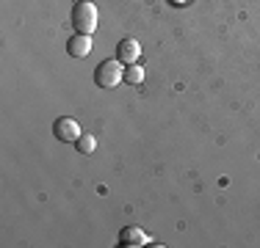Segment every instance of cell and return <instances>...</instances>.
Wrapping results in <instances>:
<instances>
[{
  "label": "cell",
  "mask_w": 260,
  "mask_h": 248,
  "mask_svg": "<svg viewBox=\"0 0 260 248\" xmlns=\"http://www.w3.org/2000/svg\"><path fill=\"white\" fill-rule=\"evenodd\" d=\"M94 83L100 86V89H116L119 83H125V64H122L119 58H111V61L97 64Z\"/></svg>",
  "instance_id": "cell-2"
},
{
  "label": "cell",
  "mask_w": 260,
  "mask_h": 248,
  "mask_svg": "<svg viewBox=\"0 0 260 248\" xmlns=\"http://www.w3.org/2000/svg\"><path fill=\"white\" fill-rule=\"evenodd\" d=\"M67 53H70L72 58H86V55L91 53V36L75 33L70 42H67Z\"/></svg>",
  "instance_id": "cell-6"
},
{
  "label": "cell",
  "mask_w": 260,
  "mask_h": 248,
  "mask_svg": "<svg viewBox=\"0 0 260 248\" xmlns=\"http://www.w3.org/2000/svg\"><path fill=\"white\" fill-rule=\"evenodd\" d=\"M72 28H75V33L86 36H91L97 30V6L91 0H78L72 6Z\"/></svg>",
  "instance_id": "cell-1"
},
{
  "label": "cell",
  "mask_w": 260,
  "mask_h": 248,
  "mask_svg": "<svg viewBox=\"0 0 260 248\" xmlns=\"http://www.w3.org/2000/svg\"><path fill=\"white\" fill-rule=\"evenodd\" d=\"M119 245L125 248H141V245H150V234L139 226H125L119 232Z\"/></svg>",
  "instance_id": "cell-5"
},
{
  "label": "cell",
  "mask_w": 260,
  "mask_h": 248,
  "mask_svg": "<svg viewBox=\"0 0 260 248\" xmlns=\"http://www.w3.org/2000/svg\"><path fill=\"white\" fill-rule=\"evenodd\" d=\"M169 3H172V6H185L188 0H169Z\"/></svg>",
  "instance_id": "cell-9"
},
{
  "label": "cell",
  "mask_w": 260,
  "mask_h": 248,
  "mask_svg": "<svg viewBox=\"0 0 260 248\" xmlns=\"http://www.w3.org/2000/svg\"><path fill=\"white\" fill-rule=\"evenodd\" d=\"M125 83H127V86H139V83H144V66H139V64H127V66H125Z\"/></svg>",
  "instance_id": "cell-7"
},
{
  "label": "cell",
  "mask_w": 260,
  "mask_h": 248,
  "mask_svg": "<svg viewBox=\"0 0 260 248\" xmlns=\"http://www.w3.org/2000/svg\"><path fill=\"white\" fill-rule=\"evenodd\" d=\"M116 58H119L125 66L127 64H136V61L141 58V45L133 39V36H125V39L116 45Z\"/></svg>",
  "instance_id": "cell-4"
},
{
  "label": "cell",
  "mask_w": 260,
  "mask_h": 248,
  "mask_svg": "<svg viewBox=\"0 0 260 248\" xmlns=\"http://www.w3.org/2000/svg\"><path fill=\"white\" fill-rule=\"evenodd\" d=\"M80 124L75 121V119H70V116H61V119H55V124H53V135L58 141H64V144H75V141L80 138Z\"/></svg>",
  "instance_id": "cell-3"
},
{
  "label": "cell",
  "mask_w": 260,
  "mask_h": 248,
  "mask_svg": "<svg viewBox=\"0 0 260 248\" xmlns=\"http://www.w3.org/2000/svg\"><path fill=\"white\" fill-rule=\"evenodd\" d=\"M75 146H78V152H80V154H94L97 138H94L91 133H80V138L75 141Z\"/></svg>",
  "instance_id": "cell-8"
}]
</instances>
